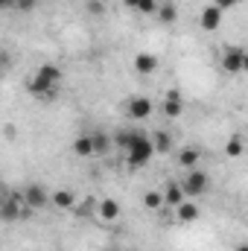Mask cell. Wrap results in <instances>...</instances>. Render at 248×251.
<instances>
[{
    "mask_svg": "<svg viewBox=\"0 0 248 251\" xmlns=\"http://www.w3.org/2000/svg\"><path fill=\"white\" fill-rule=\"evenodd\" d=\"M137 3H140V0H123L125 9H134V12H137Z\"/></svg>",
    "mask_w": 248,
    "mask_h": 251,
    "instance_id": "484cf974",
    "label": "cell"
},
{
    "mask_svg": "<svg viewBox=\"0 0 248 251\" xmlns=\"http://www.w3.org/2000/svg\"><path fill=\"white\" fill-rule=\"evenodd\" d=\"M143 204H146L149 210H158V207H164V196H161L158 190H146V193H143Z\"/></svg>",
    "mask_w": 248,
    "mask_h": 251,
    "instance_id": "d6986e66",
    "label": "cell"
},
{
    "mask_svg": "<svg viewBox=\"0 0 248 251\" xmlns=\"http://www.w3.org/2000/svg\"><path fill=\"white\" fill-rule=\"evenodd\" d=\"M222 67H225V73H243L248 67L246 47H225L222 50Z\"/></svg>",
    "mask_w": 248,
    "mask_h": 251,
    "instance_id": "277c9868",
    "label": "cell"
},
{
    "mask_svg": "<svg viewBox=\"0 0 248 251\" xmlns=\"http://www.w3.org/2000/svg\"><path fill=\"white\" fill-rule=\"evenodd\" d=\"M237 3H240V0H216V3H213V6H216V9H219V12H225V9H234V6H237Z\"/></svg>",
    "mask_w": 248,
    "mask_h": 251,
    "instance_id": "cb8c5ba5",
    "label": "cell"
},
{
    "mask_svg": "<svg viewBox=\"0 0 248 251\" xmlns=\"http://www.w3.org/2000/svg\"><path fill=\"white\" fill-rule=\"evenodd\" d=\"M50 201L59 210H73L76 207V193L73 190H56V193H50Z\"/></svg>",
    "mask_w": 248,
    "mask_h": 251,
    "instance_id": "30bf717a",
    "label": "cell"
},
{
    "mask_svg": "<svg viewBox=\"0 0 248 251\" xmlns=\"http://www.w3.org/2000/svg\"><path fill=\"white\" fill-rule=\"evenodd\" d=\"M198 161H201V149H196V146H184V149H178V167H181V170H193V167H198Z\"/></svg>",
    "mask_w": 248,
    "mask_h": 251,
    "instance_id": "9c48e42d",
    "label": "cell"
},
{
    "mask_svg": "<svg viewBox=\"0 0 248 251\" xmlns=\"http://www.w3.org/2000/svg\"><path fill=\"white\" fill-rule=\"evenodd\" d=\"M181 190H184V196H204L210 190V176L204 170L193 167V170H187V178L181 181Z\"/></svg>",
    "mask_w": 248,
    "mask_h": 251,
    "instance_id": "3957f363",
    "label": "cell"
},
{
    "mask_svg": "<svg viewBox=\"0 0 248 251\" xmlns=\"http://www.w3.org/2000/svg\"><path fill=\"white\" fill-rule=\"evenodd\" d=\"M134 70L143 73V76H146V73H155V70H158V56H155V53H137V56H134Z\"/></svg>",
    "mask_w": 248,
    "mask_h": 251,
    "instance_id": "8fae6325",
    "label": "cell"
},
{
    "mask_svg": "<svg viewBox=\"0 0 248 251\" xmlns=\"http://www.w3.org/2000/svg\"><path fill=\"white\" fill-rule=\"evenodd\" d=\"M3 196H9V187H6V184L0 181V199H3Z\"/></svg>",
    "mask_w": 248,
    "mask_h": 251,
    "instance_id": "4316f807",
    "label": "cell"
},
{
    "mask_svg": "<svg viewBox=\"0 0 248 251\" xmlns=\"http://www.w3.org/2000/svg\"><path fill=\"white\" fill-rule=\"evenodd\" d=\"M97 213H99V219L114 222V219H120V204H117L114 199H102V201L97 204Z\"/></svg>",
    "mask_w": 248,
    "mask_h": 251,
    "instance_id": "7c38bea8",
    "label": "cell"
},
{
    "mask_svg": "<svg viewBox=\"0 0 248 251\" xmlns=\"http://www.w3.org/2000/svg\"><path fill=\"white\" fill-rule=\"evenodd\" d=\"M0 56H3V47H0Z\"/></svg>",
    "mask_w": 248,
    "mask_h": 251,
    "instance_id": "f1b7e54d",
    "label": "cell"
},
{
    "mask_svg": "<svg viewBox=\"0 0 248 251\" xmlns=\"http://www.w3.org/2000/svg\"><path fill=\"white\" fill-rule=\"evenodd\" d=\"M155 15L164 21V24H175V18H178V9H175V3H158V9H155Z\"/></svg>",
    "mask_w": 248,
    "mask_h": 251,
    "instance_id": "2e32d148",
    "label": "cell"
},
{
    "mask_svg": "<svg viewBox=\"0 0 248 251\" xmlns=\"http://www.w3.org/2000/svg\"><path fill=\"white\" fill-rule=\"evenodd\" d=\"M21 196H24V204H26L29 210H41V207L50 204V190L41 187V184H29V187H24L21 190Z\"/></svg>",
    "mask_w": 248,
    "mask_h": 251,
    "instance_id": "5b68a950",
    "label": "cell"
},
{
    "mask_svg": "<svg viewBox=\"0 0 248 251\" xmlns=\"http://www.w3.org/2000/svg\"><path fill=\"white\" fill-rule=\"evenodd\" d=\"M225 152H228V158H240V155H243V137H240V134H234V137L228 140Z\"/></svg>",
    "mask_w": 248,
    "mask_h": 251,
    "instance_id": "ffe728a7",
    "label": "cell"
},
{
    "mask_svg": "<svg viewBox=\"0 0 248 251\" xmlns=\"http://www.w3.org/2000/svg\"><path fill=\"white\" fill-rule=\"evenodd\" d=\"M175 216H178V222H196L198 219V204H193V201H181L178 207H175Z\"/></svg>",
    "mask_w": 248,
    "mask_h": 251,
    "instance_id": "5bb4252c",
    "label": "cell"
},
{
    "mask_svg": "<svg viewBox=\"0 0 248 251\" xmlns=\"http://www.w3.org/2000/svg\"><path fill=\"white\" fill-rule=\"evenodd\" d=\"M73 155H79V158H91V155H94L91 134H82V137H76V140H73Z\"/></svg>",
    "mask_w": 248,
    "mask_h": 251,
    "instance_id": "e0dca14e",
    "label": "cell"
},
{
    "mask_svg": "<svg viewBox=\"0 0 248 251\" xmlns=\"http://www.w3.org/2000/svg\"><path fill=\"white\" fill-rule=\"evenodd\" d=\"M152 155H155L152 140H149L143 131H131L128 140H125V161H128V167H131V170L146 167V164L152 161Z\"/></svg>",
    "mask_w": 248,
    "mask_h": 251,
    "instance_id": "7a4b0ae2",
    "label": "cell"
},
{
    "mask_svg": "<svg viewBox=\"0 0 248 251\" xmlns=\"http://www.w3.org/2000/svg\"><path fill=\"white\" fill-rule=\"evenodd\" d=\"M152 108H155V102L149 97H131V100H125V114L131 120H146L152 114Z\"/></svg>",
    "mask_w": 248,
    "mask_h": 251,
    "instance_id": "8992f818",
    "label": "cell"
},
{
    "mask_svg": "<svg viewBox=\"0 0 248 251\" xmlns=\"http://www.w3.org/2000/svg\"><path fill=\"white\" fill-rule=\"evenodd\" d=\"M59 82H62V67H59V64H41V67L35 70V76L29 79L26 88H29L32 97H38V100H50V97L56 94Z\"/></svg>",
    "mask_w": 248,
    "mask_h": 251,
    "instance_id": "6da1fadb",
    "label": "cell"
},
{
    "mask_svg": "<svg viewBox=\"0 0 248 251\" xmlns=\"http://www.w3.org/2000/svg\"><path fill=\"white\" fill-rule=\"evenodd\" d=\"M6 9H15V0H0V12H6Z\"/></svg>",
    "mask_w": 248,
    "mask_h": 251,
    "instance_id": "d4e9b609",
    "label": "cell"
},
{
    "mask_svg": "<svg viewBox=\"0 0 248 251\" xmlns=\"http://www.w3.org/2000/svg\"><path fill=\"white\" fill-rule=\"evenodd\" d=\"M38 6V0H15V9L18 12H32Z\"/></svg>",
    "mask_w": 248,
    "mask_h": 251,
    "instance_id": "603a6c76",
    "label": "cell"
},
{
    "mask_svg": "<svg viewBox=\"0 0 248 251\" xmlns=\"http://www.w3.org/2000/svg\"><path fill=\"white\" fill-rule=\"evenodd\" d=\"M161 196H164V204H170V207H178V204L187 199L184 190H181V184H175V181H170V184H167V190H164Z\"/></svg>",
    "mask_w": 248,
    "mask_h": 251,
    "instance_id": "4fadbf2b",
    "label": "cell"
},
{
    "mask_svg": "<svg viewBox=\"0 0 248 251\" xmlns=\"http://www.w3.org/2000/svg\"><path fill=\"white\" fill-rule=\"evenodd\" d=\"M198 24H201V29H204V32H216V29H219V24H222V12H219L216 6H207V9H201Z\"/></svg>",
    "mask_w": 248,
    "mask_h": 251,
    "instance_id": "ba28073f",
    "label": "cell"
},
{
    "mask_svg": "<svg viewBox=\"0 0 248 251\" xmlns=\"http://www.w3.org/2000/svg\"><path fill=\"white\" fill-rule=\"evenodd\" d=\"M237 251H248V246H240V249H237Z\"/></svg>",
    "mask_w": 248,
    "mask_h": 251,
    "instance_id": "83f0119b",
    "label": "cell"
},
{
    "mask_svg": "<svg viewBox=\"0 0 248 251\" xmlns=\"http://www.w3.org/2000/svg\"><path fill=\"white\" fill-rule=\"evenodd\" d=\"M152 140V149L158 152V155H167L170 149H173V137L167 134V131H155V137H149Z\"/></svg>",
    "mask_w": 248,
    "mask_h": 251,
    "instance_id": "9a60e30c",
    "label": "cell"
},
{
    "mask_svg": "<svg viewBox=\"0 0 248 251\" xmlns=\"http://www.w3.org/2000/svg\"><path fill=\"white\" fill-rule=\"evenodd\" d=\"M91 146H94V155H105L111 149V137L102 134V131H97V134H91Z\"/></svg>",
    "mask_w": 248,
    "mask_h": 251,
    "instance_id": "ac0fdd59",
    "label": "cell"
},
{
    "mask_svg": "<svg viewBox=\"0 0 248 251\" xmlns=\"http://www.w3.org/2000/svg\"><path fill=\"white\" fill-rule=\"evenodd\" d=\"M181 111H184V97H181V91H178V88L167 91V100H164V114H167L170 120H175V117H181Z\"/></svg>",
    "mask_w": 248,
    "mask_h": 251,
    "instance_id": "52a82bcc",
    "label": "cell"
},
{
    "mask_svg": "<svg viewBox=\"0 0 248 251\" xmlns=\"http://www.w3.org/2000/svg\"><path fill=\"white\" fill-rule=\"evenodd\" d=\"M85 9H88L91 15H102V12H105V6H102V0H85Z\"/></svg>",
    "mask_w": 248,
    "mask_h": 251,
    "instance_id": "7402d4cb",
    "label": "cell"
},
{
    "mask_svg": "<svg viewBox=\"0 0 248 251\" xmlns=\"http://www.w3.org/2000/svg\"><path fill=\"white\" fill-rule=\"evenodd\" d=\"M155 9H158V0H140L137 3V12L140 15H155Z\"/></svg>",
    "mask_w": 248,
    "mask_h": 251,
    "instance_id": "44dd1931",
    "label": "cell"
}]
</instances>
